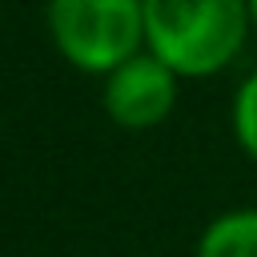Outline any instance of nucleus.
I'll use <instances>...</instances> for the list:
<instances>
[{"label": "nucleus", "instance_id": "obj_3", "mask_svg": "<svg viewBox=\"0 0 257 257\" xmlns=\"http://www.w3.org/2000/svg\"><path fill=\"white\" fill-rule=\"evenodd\" d=\"M100 80H104L100 104H104L108 120L128 133H145V128H157L161 120H169L177 92H181V76L149 48H141L137 56L116 64Z\"/></svg>", "mask_w": 257, "mask_h": 257}, {"label": "nucleus", "instance_id": "obj_1", "mask_svg": "<svg viewBox=\"0 0 257 257\" xmlns=\"http://www.w3.org/2000/svg\"><path fill=\"white\" fill-rule=\"evenodd\" d=\"M253 32L249 0H145V48L181 80L225 72Z\"/></svg>", "mask_w": 257, "mask_h": 257}, {"label": "nucleus", "instance_id": "obj_2", "mask_svg": "<svg viewBox=\"0 0 257 257\" xmlns=\"http://www.w3.org/2000/svg\"><path fill=\"white\" fill-rule=\"evenodd\" d=\"M52 48L84 76H108L145 48V0H48Z\"/></svg>", "mask_w": 257, "mask_h": 257}, {"label": "nucleus", "instance_id": "obj_6", "mask_svg": "<svg viewBox=\"0 0 257 257\" xmlns=\"http://www.w3.org/2000/svg\"><path fill=\"white\" fill-rule=\"evenodd\" d=\"M249 12H253V32H257V0H249Z\"/></svg>", "mask_w": 257, "mask_h": 257}, {"label": "nucleus", "instance_id": "obj_5", "mask_svg": "<svg viewBox=\"0 0 257 257\" xmlns=\"http://www.w3.org/2000/svg\"><path fill=\"white\" fill-rule=\"evenodd\" d=\"M229 124H233L237 149L257 165V68L237 84V92H233V108H229Z\"/></svg>", "mask_w": 257, "mask_h": 257}, {"label": "nucleus", "instance_id": "obj_4", "mask_svg": "<svg viewBox=\"0 0 257 257\" xmlns=\"http://www.w3.org/2000/svg\"><path fill=\"white\" fill-rule=\"evenodd\" d=\"M197 257H257V209L217 213L197 237Z\"/></svg>", "mask_w": 257, "mask_h": 257}]
</instances>
